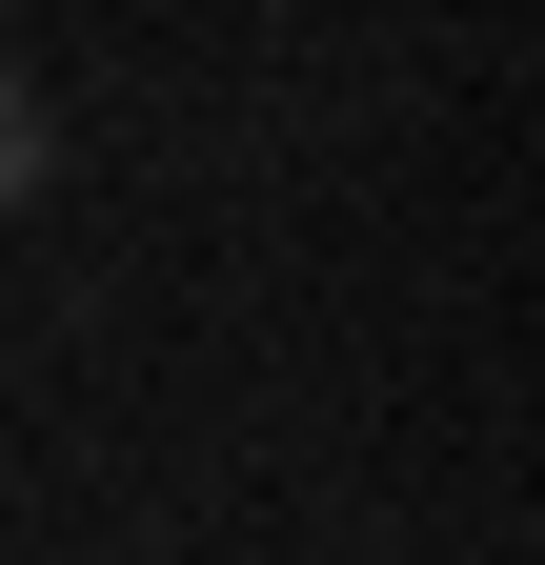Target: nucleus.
Returning a JSON list of instances; mask_svg holds the SVG:
<instances>
[{
    "label": "nucleus",
    "mask_w": 545,
    "mask_h": 565,
    "mask_svg": "<svg viewBox=\"0 0 545 565\" xmlns=\"http://www.w3.org/2000/svg\"><path fill=\"white\" fill-rule=\"evenodd\" d=\"M41 162H61V121H41V82H21V61H0V223L41 202Z\"/></svg>",
    "instance_id": "nucleus-1"
}]
</instances>
